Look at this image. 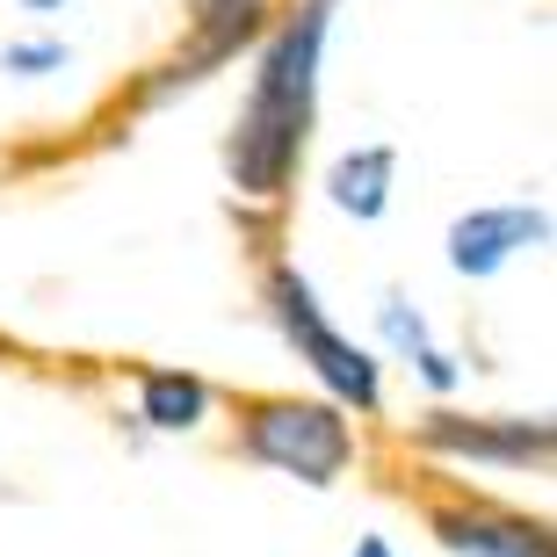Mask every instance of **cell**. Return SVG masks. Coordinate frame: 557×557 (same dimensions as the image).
I'll return each instance as SVG.
<instances>
[{"label":"cell","mask_w":557,"mask_h":557,"mask_svg":"<svg viewBox=\"0 0 557 557\" xmlns=\"http://www.w3.org/2000/svg\"><path fill=\"white\" fill-rule=\"evenodd\" d=\"M348 557H398V550H392L384 536H355V550H348Z\"/></svg>","instance_id":"7c38bea8"},{"label":"cell","mask_w":557,"mask_h":557,"mask_svg":"<svg viewBox=\"0 0 557 557\" xmlns=\"http://www.w3.org/2000/svg\"><path fill=\"white\" fill-rule=\"evenodd\" d=\"M269 22H275V0H196V15H188V44L138 87V102L160 109V102H174L182 87L210 81V73L232 65L253 37H269Z\"/></svg>","instance_id":"277c9868"},{"label":"cell","mask_w":557,"mask_h":557,"mask_svg":"<svg viewBox=\"0 0 557 557\" xmlns=\"http://www.w3.org/2000/svg\"><path fill=\"white\" fill-rule=\"evenodd\" d=\"M239 449L297 485H333L355 463V428L333 398H253L239 413Z\"/></svg>","instance_id":"3957f363"},{"label":"cell","mask_w":557,"mask_h":557,"mask_svg":"<svg viewBox=\"0 0 557 557\" xmlns=\"http://www.w3.org/2000/svg\"><path fill=\"white\" fill-rule=\"evenodd\" d=\"M449 269L463 283H493L499 269H515L521 253L550 247V210L543 203H478L449 225Z\"/></svg>","instance_id":"8992f818"},{"label":"cell","mask_w":557,"mask_h":557,"mask_svg":"<svg viewBox=\"0 0 557 557\" xmlns=\"http://www.w3.org/2000/svg\"><path fill=\"white\" fill-rule=\"evenodd\" d=\"M0 73H8V81H51V73H73V44L65 37H15V44H0Z\"/></svg>","instance_id":"8fae6325"},{"label":"cell","mask_w":557,"mask_h":557,"mask_svg":"<svg viewBox=\"0 0 557 557\" xmlns=\"http://www.w3.org/2000/svg\"><path fill=\"white\" fill-rule=\"evenodd\" d=\"M326 8H333V0H326Z\"/></svg>","instance_id":"5bb4252c"},{"label":"cell","mask_w":557,"mask_h":557,"mask_svg":"<svg viewBox=\"0 0 557 557\" xmlns=\"http://www.w3.org/2000/svg\"><path fill=\"white\" fill-rule=\"evenodd\" d=\"M420 449L456 456V463H493V471H543L550 463V420H515V413H428Z\"/></svg>","instance_id":"5b68a950"},{"label":"cell","mask_w":557,"mask_h":557,"mask_svg":"<svg viewBox=\"0 0 557 557\" xmlns=\"http://www.w3.org/2000/svg\"><path fill=\"white\" fill-rule=\"evenodd\" d=\"M434 536L449 557H550L543 521H515V515H485V507H442Z\"/></svg>","instance_id":"52a82bcc"},{"label":"cell","mask_w":557,"mask_h":557,"mask_svg":"<svg viewBox=\"0 0 557 557\" xmlns=\"http://www.w3.org/2000/svg\"><path fill=\"white\" fill-rule=\"evenodd\" d=\"M138 420L152 434H188L210 420V384L196 370H145L138 376Z\"/></svg>","instance_id":"30bf717a"},{"label":"cell","mask_w":557,"mask_h":557,"mask_svg":"<svg viewBox=\"0 0 557 557\" xmlns=\"http://www.w3.org/2000/svg\"><path fill=\"white\" fill-rule=\"evenodd\" d=\"M326 29L333 8L326 0H297V15L269 22L261 65H253L247 109L225 138V174L239 196L283 203L297 166H305L311 124H319V65H326Z\"/></svg>","instance_id":"6da1fadb"},{"label":"cell","mask_w":557,"mask_h":557,"mask_svg":"<svg viewBox=\"0 0 557 557\" xmlns=\"http://www.w3.org/2000/svg\"><path fill=\"white\" fill-rule=\"evenodd\" d=\"M269 311L275 326H283V341L297 348V362H305L319 384H326V398L341 406V413H376L384 406V370H376V355L355 341V333L333 326V311L319 305V289L305 283V269L297 261H275L269 269Z\"/></svg>","instance_id":"7a4b0ae2"},{"label":"cell","mask_w":557,"mask_h":557,"mask_svg":"<svg viewBox=\"0 0 557 557\" xmlns=\"http://www.w3.org/2000/svg\"><path fill=\"white\" fill-rule=\"evenodd\" d=\"M376 333H384V348H392V355H406V370H420V384H428V392H456V384H463L456 355L434 348V333H428V319H420V305H406L398 289H384V297H376Z\"/></svg>","instance_id":"9c48e42d"},{"label":"cell","mask_w":557,"mask_h":557,"mask_svg":"<svg viewBox=\"0 0 557 557\" xmlns=\"http://www.w3.org/2000/svg\"><path fill=\"white\" fill-rule=\"evenodd\" d=\"M392 188H398V145H355L326 166V203L355 225H376L392 210Z\"/></svg>","instance_id":"ba28073f"},{"label":"cell","mask_w":557,"mask_h":557,"mask_svg":"<svg viewBox=\"0 0 557 557\" xmlns=\"http://www.w3.org/2000/svg\"><path fill=\"white\" fill-rule=\"evenodd\" d=\"M29 15H59V8H73V0H22Z\"/></svg>","instance_id":"4fadbf2b"}]
</instances>
